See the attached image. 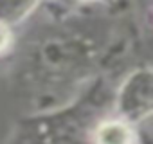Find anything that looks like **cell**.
Segmentation results:
<instances>
[{
  "label": "cell",
  "mask_w": 153,
  "mask_h": 144,
  "mask_svg": "<svg viewBox=\"0 0 153 144\" xmlns=\"http://www.w3.org/2000/svg\"><path fill=\"white\" fill-rule=\"evenodd\" d=\"M117 117L124 122L142 124L151 115V72L149 68L133 70L121 85L115 97Z\"/></svg>",
  "instance_id": "obj_1"
},
{
  "label": "cell",
  "mask_w": 153,
  "mask_h": 144,
  "mask_svg": "<svg viewBox=\"0 0 153 144\" xmlns=\"http://www.w3.org/2000/svg\"><path fill=\"white\" fill-rule=\"evenodd\" d=\"M38 4V0H0V24L11 25L24 20Z\"/></svg>",
  "instance_id": "obj_3"
},
{
  "label": "cell",
  "mask_w": 153,
  "mask_h": 144,
  "mask_svg": "<svg viewBox=\"0 0 153 144\" xmlns=\"http://www.w3.org/2000/svg\"><path fill=\"white\" fill-rule=\"evenodd\" d=\"M11 43V31L7 25L0 24V52H4Z\"/></svg>",
  "instance_id": "obj_4"
},
{
  "label": "cell",
  "mask_w": 153,
  "mask_h": 144,
  "mask_svg": "<svg viewBox=\"0 0 153 144\" xmlns=\"http://www.w3.org/2000/svg\"><path fill=\"white\" fill-rule=\"evenodd\" d=\"M94 144H137V131L123 119L99 121L92 131Z\"/></svg>",
  "instance_id": "obj_2"
}]
</instances>
